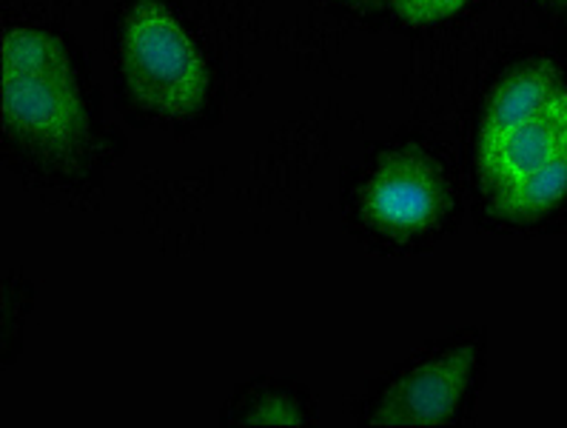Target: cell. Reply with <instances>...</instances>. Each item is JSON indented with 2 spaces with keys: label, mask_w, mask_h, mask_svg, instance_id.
<instances>
[{
  "label": "cell",
  "mask_w": 567,
  "mask_h": 428,
  "mask_svg": "<svg viewBox=\"0 0 567 428\" xmlns=\"http://www.w3.org/2000/svg\"><path fill=\"white\" fill-rule=\"evenodd\" d=\"M121 61L126 83L148 112L181 121L208 98V69L174 12L161 0L134 3L123 23Z\"/></svg>",
  "instance_id": "obj_1"
},
{
  "label": "cell",
  "mask_w": 567,
  "mask_h": 428,
  "mask_svg": "<svg viewBox=\"0 0 567 428\" xmlns=\"http://www.w3.org/2000/svg\"><path fill=\"white\" fill-rule=\"evenodd\" d=\"M476 357V348L465 343L414 366L388 386L371 422L394 428H427L447 422L456 415L467 383L474 377Z\"/></svg>",
  "instance_id": "obj_3"
},
{
  "label": "cell",
  "mask_w": 567,
  "mask_h": 428,
  "mask_svg": "<svg viewBox=\"0 0 567 428\" xmlns=\"http://www.w3.org/2000/svg\"><path fill=\"white\" fill-rule=\"evenodd\" d=\"M3 78H66L72 72L66 49L41 29H9L0 47Z\"/></svg>",
  "instance_id": "obj_8"
},
{
  "label": "cell",
  "mask_w": 567,
  "mask_h": 428,
  "mask_svg": "<svg viewBox=\"0 0 567 428\" xmlns=\"http://www.w3.org/2000/svg\"><path fill=\"white\" fill-rule=\"evenodd\" d=\"M3 123L34 152L72 161L86 143L89 121L74 74L66 78H3Z\"/></svg>",
  "instance_id": "obj_2"
},
{
  "label": "cell",
  "mask_w": 567,
  "mask_h": 428,
  "mask_svg": "<svg viewBox=\"0 0 567 428\" xmlns=\"http://www.w3.org/2000/svg\"><path fill=\"white\" fill-rule=\"evenodd\" d=\"M567 146V89L547 101V106L536 114L534 121H527L519 132H514L505 141V146L496 152L491 166L480 172L482 188L487 194L507 183L519 181L522 174L534 172L545 161H550L556 152Z\"/></svg>",
  "instance_id": "obj_6"
},
{
  "label": "cell",
  "mask_w": 567,
  "mask_h": 428,
  "mask_svg": "<svg viewBox=\"0 0 567 428\" xmlns=\"http://www.w3.org/2000/svg\"><path fill=\"white\" fill-rule=\"evenodd\" d=\"M559 89L561 83L550 63H534V67L519 69L494 89L480 129V149H476L480 172L491 166L507 137L519 132L527 121H534Z\"/></svg>",
  "instance_id": "obj_5"
},
{
  "label": "cell",
  "mask_w": 567,
  "mask_h": 428,
  "mask_svg": "<svg viewBox=\"0 0 567 428\" xmlns=\"http://www.w3.org/2000/svg\"><path fill=\"white\" fill-rule=\"evenodd\" d=\"M391 3H394V7H396V12H405V9H408V3H411V0H391Z\"/></svg>",
  "instance_id": "obj_11"
},
{
  "label": "cell",
  "mask_w": 567,
  "mask_h": 428,
  "mask_svg": "<svg viewBox=\"0 0 567 428\" xmlns=\"http://www.w3.org/2000/svg\"><path fill=\"white\" fill-rule=\"evenodd\" d=\"M465 3L467 0H411L400 18L411 23V27H427V23H436L447 18V14L460 12Z\"/></svg>",
  "instance_id": "obj_9"
},
{
  "label": "cell",
  "mask_w": 567,
  "mask_h": 428,
  "mask_svg": "<svg viewBox=\"0 0 567 428\" xmlns=\"http://www.w3.org/2000/svg\"><path fill=\"white\" fill-rule=\"evenodd\" d=\"M447 203L440 169L416 152L388 157L365 188V214L382 232L414 235L442 217Z\"/></svg>",
  "instance_id": "obj_4"
},
{
  "label": "cell",
  "mask_w": 567,
  "mask_h": 428,
  "mask_svg": "<svg viewBox=\"0 0 567 428\" xmlns=\"http://www.w3.org/2000/svg\"><path fill=\"white\" fill-rule=\"evenodd\" d=\"M251 426H300V415L297 408L291 406L282 397H268L266 402L254 408V415L248 417Z\"/></svg>",
  "instance_id": "obj_10"
},
{
  "label": "cell",
  "mask_w": 567,
  "mask_h": 428,
  "mask_svg": "<svg viewBox=\"0 0 567 428\" xmlns=\"http://www.w3.org/2000/svg\"><path fill=\"white\" fill-rule=\"evenodd\" d=\"M567 197V146L556 152L550 161L522 174L519 181L491 192V203L499 214L514 221H534L550 212L556 203Z\"/></svg>",
  "instance_id": "obj_7"
}]
</instances>
